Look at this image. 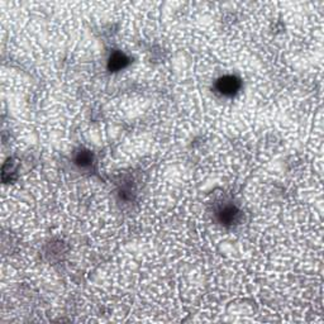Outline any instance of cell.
Instances as JSON below:
<instances>
[{
  "instance_id": "obj_1",
  "label": "cell",
  "mask_w": 324,
  "mask_h": 324,
  "mask_svg": "<svg viewBox=\"0 0 324 324\" xmlns=\"http://www.w3.org/2000/svg\"><path fill=\"white\" fill-rule=\"evenodd\" d=\"M218 89L224 95H232L239 89V81L233 76H226L218 81Z\"/></svg>"
},
{
  "instance_id": "obj_2",
  "label": "cell",
  "mask_w": 324,
  "mask_h": 324,
  "mask_svg": "<svg viewBox=\"0 0 324 324\" xmlns=\"http://www.w3.org/2000/svg\"><path fill=\"white\" fill-rule=\"evenodd\" d=\"M128 62H129V59H127V56H125L124 54L116 52V54L112 55L109 59V69L118 71V70L120 69H124L125 66L128 65Z\"/></svg>"
}]
</instances>
